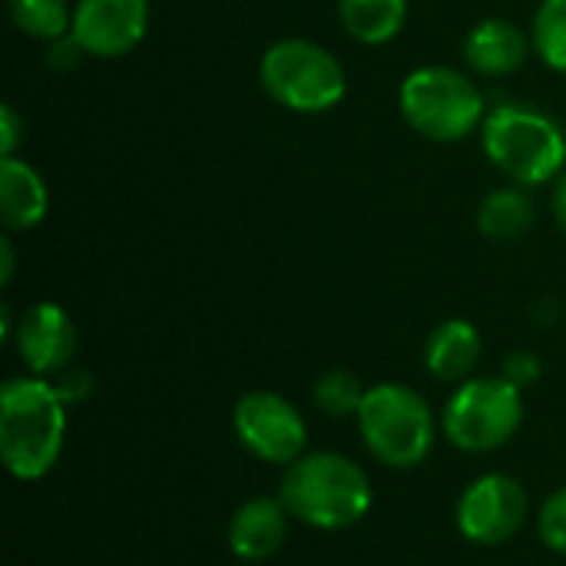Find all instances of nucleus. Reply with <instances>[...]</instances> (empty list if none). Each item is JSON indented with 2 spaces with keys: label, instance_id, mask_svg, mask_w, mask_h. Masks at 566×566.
Masks as SVG:
<instances>
[{
  "label": "nucleus",
  "instance_id": "obj_1",
  "mask_svg": "<svg viewBox=\"0 0 566 566\" xmlns=\"http://www.w3.org/2000/svg\"><path fill=\"white\" fill-rule=\"evenodd\" d=\"M66 401L46 378H10L0 391V458L17 481L46 478L63 451Z\"/></svg>",
  "mask_w": 566,
  "mask_h": 566
},
{
  "label": "nucleus",
  "instance_id": "obj_2",
  "mask_svg": "<svg viewBox=\"0 0 566 566\" xmlns=\"http://www.w3.org/2000/svg\"><path fill=\"white\" fill-rule=\"evenodd\" d=\"M279 497L295 521L318 531H345L371 511V481L352 458L318 451L289 464Z\"/></svg>",
  "mask_w": 566,
  "mask_h": 566
},
{
  "label": "nucleus",
  "instance_id": "obj_3",
  "mask_svg": "<svg viewBox=\"0 0 566 566\" xmlns=\"http://www.w3.org/2000/svg\"><path fill=\"white\" fill-rule=\"evenodd\" d=\"M481 143L497 172L514 186H544L566 166L560 123L527 103H504L484 116Z\"/></svg>",
  "mask_w": 566,
  "mask_h": 566
},
{
  "label": "nucleus",
  "instance_id": "obj_4",
  "mask_svg": "<svg viewBox=\"0 0 566 566\" xmlns=\"http://www.w3.org/2000/svg\"><path fill=\"white\" fill-rule=\"evenodd\" d=\"M398 106L405 123L434 143H458L484 126V93L478 83L441 63L411 70L401 83Z\"/></svg>",
  "mask_w": 566,
  "mask_h": 566
},
{
  "label": "nucleus",
  "instance_id": "obj_5",
  "mask_svg": "<svg viewBox=\"0 0 566 566\" xmlns=\"http://www.w3.org/2000/svg\"><path fill=\"white\" fill-rule=\"evenodd\" d=\"M259 80L265 93L292 113H325L348 93L342 60L305 36L272 43L259 63Z\"/></svg>",
  "mask_w": 566,
  "mask_h": 566
},
{
  "label": "nucleus",
  "instance_id": "obj_6",
  "mask_svg": "<svg viewBox=\"0 0 566 566\" xmlns=\"http://www.w3.org/2000/svg\"><path fill=\"white\" fill-rule=\"evenodd\" d=\"M355 418L368 451L388 468H418L434 444V415L411 385L381 381L368 388Z\"/></svg>",
  "mask_w": 566,
  "mask_h": 566
},
{
  "label": "nucleus",
  "instance_id": "obj_7",
  "mask_svg": "<svg viewBox=\"0 0 566 566\" xmlns=\"http://www.w3.org/2000/svg\"><path fill=\"white\" fill-rule=\"evenodd\" d=\"M441 424L454 448L471 454L494 451L524 424V388L507 378H468L448 398Z\"/></svg>",
  "mask_w": 566,
  "mask_h": 566
},
{
  "label": "nucleus",
  "instance_id": "obj_8",
  "mask_svg": "<svg viewBox=\"0 0 566 566\" xmlns=\"http://www.w3.org/2000/svg\"><path fill=\"white\" fill-rule=\"evenodd\" d=\"M239 441L269 464H295L305 451L308 428L302 411L275 391H252L232 415Z\"/></svg>",
  "mask_w": 566,
  "mask_h": 566
},
{
  "label": "nucleus",
  "instance_id": "obj_9",
  "mask_svg": "<svg viewBox=\"0 0 566 566\" xmlns=\"http://www.w3.org/2000/svg\"><path fill=\"white\" fill-rule=\"evenodd\" d=\"M527 521V491L507 474L478 478L458 501V527L471 544L497 547Z\"/></svg>",
  "mask_w": 566,
  "mask_h": 566
},
{
  "label": "nucleus",
  "instance_id": "obj_10",
  "mask_svg": "<svg viewBox=\"0 0 566 566\" xmlns=\"http://www.w3.org/2000/svg\"><path fill=\"white\" fill-rule=\"evenodd\" d=\"M149 27V0H76L70 36L86 56L119 60L139 46Z\"/></svg>",
  "mask_w": 566,
  "mask_h": 566
},
{
  "label": "nucleus",
  "instance_id": "obj_11",
  "mask_svg": "<svg viewBox=\"0 0 566 566\" xmlns=\"http://www.w3.org/2000/svg\"><path fill=\"white\" fill-rule=\"evenodd\" d=\"M76 342L80 338H76L73 318L53 302L30 305L17 318V328H13V345H17L20 361L40 378L63 371L76 355Z\"/></svg>",
  "mask_w": 566,
  "mask_h": 566
},
{
  "label": "nucleus",
  "instance_id": "obj_12",
  "mask_svg": "<svg viewBox=\"0 0 566 566\" xmlns=\"http://www.w3.org/2000/svg\"><path fill=\"white\" fill-rule=\"evenodd\" d=\"M289 507L282 497H252L229 521V551L242 560H269L289 534Z\"/></svg>",
  "mask_w": 566,
  "mask_h": 566
},
{
  "label": "nucleus",
  "instance_id": "obj_13",
  "mask_svg": "<svg viewBox=\"0 0 566 566\" xmlns=\"http://www.w3.org/2000/svg\"><path fill=\"white\" fill-rule=\"evenodd\" d=\"M534 40L511 20H481L464 40V60L481 76H511L531 56Z\"/></svg>",
  "mask_w": 566,
  "mask_h": 566
},
{
  "label": "nucleus",
  "instance_id": "obj_14",
  "mask_svg": "<svg viewBox=\"0 0 566 566\" xmlns=\"http://www.w3.org/2000/svg\"><path fill=\"white\" fill-rule=\"evenodd\" d=\"M50 192L43 176L17 156L0 159V219L10 232H27L46 219Z\"/></svg>",
  "mask_w": 566,
  "mask_h": 566
},
{
  "label": "nucleus",
  "instance_id": "obj_15",
  "mask_svg": "<svg viewBox=\"0 0 566 566\" xmlns=\"http://www.w3.org/2000/svg\"><path fill=\"white\" fill-rule=\"evenodd\" d=\"M478 361H481V335L464 318L441 322L424 345V365L438 381H451V385L468 381Z\"/></svg>",
  "mask_w": 566,
  "mask_h": 566
},
{
  "label": "nucleus",
  "instance_id": "obj_16",
  "mask_svg": "<svg viewBox=\"0 0 566 566\" xmlns=\"http://www.w3.org/2000/svg\"><path fill=\"white\" fill-rule=\"evenodd\" d=\"M338 17L352 40L381 46L401 33L408 20V0H338Z\"/></svg>",
  "mask_w": 566,
  "mask_h": 566
},
{
  "label": "nucleus",
  "instance_id": "obj_17",
  "mask_svg": "<svg viewBox=\"0 0 566 566\" xmlns=\"http://www.w3.org/2000/svg\"><path fill=\"white\" fill-rule=\"evenodd\" d=\"M531 226H534V206H531V196L521 186L494 189L478 209V229L491 242H514Z\"/></svg>",
  "mask_w": 566,
  "mask_h": 566
},
{
  "label": "nucleus",
  "instance_id": "obj_18",
  "mask_svg": "<svg viewBox=\"0 0 566 566\" xmlns=\"http://www.w3.org/2000/svg\"><path fill=\"white\" fill-rule=\"evenodd\" d=\"M13 23L36 40H60L73 27L70 0H10Z\"/></svg>",
  "mask_w": 566,
  "mask_h": 566
},
{
  "label": "nucleus",
  "instance_id": "obj_19",
  "mask_svg": "<svg viewBox=\"0 0 566 566\" xmlns=\"http://www.w3.org/2000/svg\"><path fill=\"white\" fill-rule=\"evenodd\" d=\"M531 40H534L537 56L551 70L566 73V0H544L537 7Z\"/></svg>",
  "mask_w": 566,
  "mask_h": 566
},
{
  "label": "nucleus",
  "instance_id": "obj_20",
  "mask_svg": "<svg viewBox=\"0 0 566 566\" xmlns=\"http://www.w3.org/2000/svg\"><path fill=\"white\" fill-rule=\"evenodd\" d=\"M365 395H368V388H361V381H358L352 371H345V368L325 371V375L315 381V405H318L328 418L358 415Z\"/></svg>",
  "mask_w": 566,
  "mask_h": 566
},
{
  "label": "nucleus",
  "instance_id": "obj_21",
  "mask_svg": "<svg viewBox=\"0 0 566 566\" xmlns=\"http://www.w3.org/2000/svg\"><path fill=\"white\" fill-rule=\"evenodd\" d=\"M537 531L551 551L566 554V488L547 497V504L541 507V517H537Z\"/></svg>",
  "mask_w": 566,
  "mask_h": 566
},
{
  "label": "nucleus",
  "instance_id": "obj_22",
  "mask_svg": "<svg viewBox=\"0 0 566 566\" xmlns=\"http://www.w3.org/2000/svg\"><path fill=\"white\" fill-rule=\"evenodd\" d=\"M20 139H23V119H20V113L7 103V106H0V159L13 156L17 146H20Z\"/></svg>",
  "mask_w": 566,
  "mask_h": 566
},
{
  "label": "nucleus",
  "instance_id": "obj_23",
  "mask_svg": "<svg viewBox=\"0 0 566 566\" xmlns=\"http://www.w3.org/2000/svg\"><path fill=\"white\" fill-rule=\"evenodd\" d=\"M504 378H507V381H514L517 388H527V385H534V381L541 378V365H537V358H534V355L517 352V355L507 361Z\"/></svg>",
  "mask_w": 566,
  "mask_h": 566
},
{
  "label": "nucleus",
  "instance_id": "obj_24",
  "mask_svg": "<svg viewBox=\"0 0 566 566\" xmlns=\"http://www.w3.org/2000/svg\"><path fill=\"white\" fill-rule=\"evenodd\" d=\"M554 219H557V226L564 229V235H566V176L557 182V189H554Z\"/></svg>",
  "mask_w": 566,
  "mask_h": 566
},
{
  "label": "nucleus",
  "instance_id": "obj_25",
  "mask_svg": "<svg viewBox=\"0 0 566 566\" xmlns=\"http://www.w3.org/2000/svg\"><path fill=\"white\" fill-rule=\"evenodd\" d=\"M0 255H3L0 282H10V275H13V245H10V239H0Z\"/></svg>",
  "mask_w": 566,
  "mask_h": 566
}]
</instances>
